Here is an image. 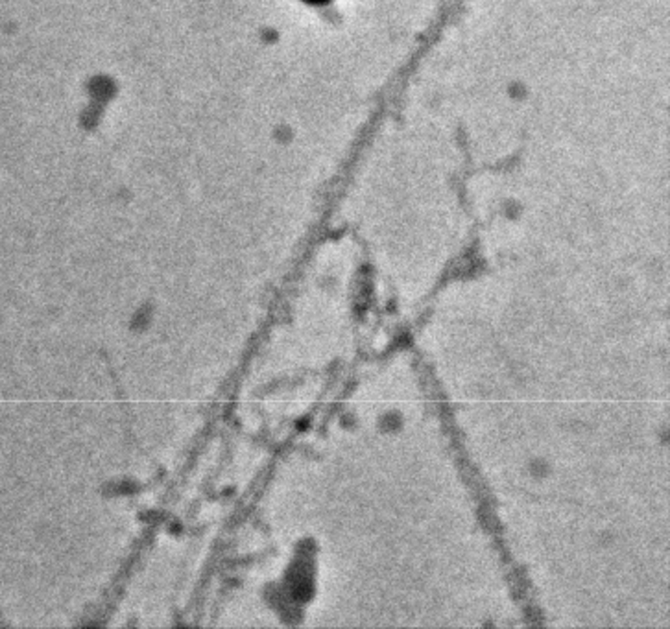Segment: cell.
Returning <instances> with one entry per match:
<instances>
[{"label":"cell","mask_w":670,"mask_h":629,"mask_svg":"<svg viewBox=\"0 0 670 629\" xmlns=\"http://www.w3.org/2000/svg\"><path fill=\"white\" fill-rule=\"evenodd\" d=\"M308 2H316V4H320V2H325V0H308Z\"/></svg>","instance_id":"obj_1"}]
</instances>
